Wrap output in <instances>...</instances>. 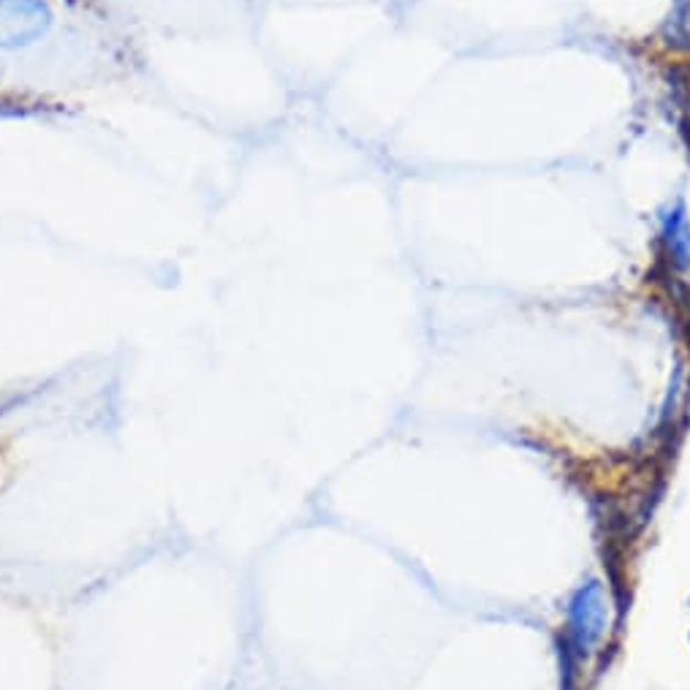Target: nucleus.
Listing matches in <instances>:
<instances>
[{
	"label": "nucleus",
	"instance_id": "nucleus-4",
	"mask_svg": "<svg viewBox=\"0 0 690 690\" xmlns=\"http://www.w3.org/2000/svg\"><path fill=\"white\" fill-rule=\"evenodd\" d=\"M661 41L669 50L690 55V0H674L661 25Z\"/></svg>",
	"mask_w": 690,
	"mask_h": 690
},
{
	"label": "nucleus",
	"instance_id": "nucleus-5",
	"mask_svg": "<svg viewBox=\"0 0 690 690\" xmlns=\"http://www.w3.org/2000/svg\"><path fill=\"white\" fill-rule=\"evenodd\" d=\"M0 112H6V106H3V104H0Z\"/></svg>",
	"mask_w": 690,
	"mask_h": 690
},
{
	"label": "nucleus",
	"instance_id": "nucleus-1",
	"mask_svg": "<svg viewBox=\"0 0 690 690\" xmlns=\"http://www.w3.org/2000/svg\"><path fill=\"white\" fill-rule=\"evenodd\" d=\"M609 628V596L598 579L576 587L568 601V639L579 656H590Z\"/></svg>",
	"mask_w": 690,
	"mask_h": 690
},
{
	"label": "nucleus",
	"instance_id": "nucleus-2",
	"mask_svg": "<svg viewBox=\"0 0 690 690\" xmlns=\"http://www.w3.org/2000/svg\"><path fill=\"white\" fill-rule=\"evenodd\" d=\"M50 9L41 0H11L0 11V47L28 44L50 28Z\"/></svg>",
	"mask_w": 690,
	"mask_h": 690
},
{
	"label": "nucleus",
	"instance_id": "nucleus-3",
	"mask_svg": "<svg viewBox=\"0 0 690 690\" xmlns=\"http://www.w3.org/2000/svg\"><path fill=\"white\" fill-rule=\"evenodd\" d=\"M661 229L669 261L674 264V269L686 272V269H690V218L686 204L674 202L666 209L661 218Z\"/></svg>",
	"mask_w": 690,
	"mask_h": 690
},
{
	"label": "nucleus",
	"instance_id": "nucleus-6",
	"mask_svg": "<svg viewBox=\"0 0 690 690\" xmlns=\"http://www.w3.org/2000/svg\"><path fill=\"white\" fill-rule=\"evenodd\" d=\"M688 639H690V636H688Z\"/></svg>",
	"mask_w": 690,
	"mask_h": 690
}]
</instances>
